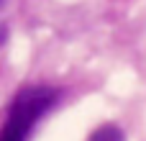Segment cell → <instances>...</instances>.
Instances as JSON below:
<instances>
[{"label":"cell","mask_w":146,"mask_h":141,"mask_svg":"<svg viewBox=\"0 0 146 141\" xmlns=\"http://www.w3.org/2000/svg\"><path fill=\"white\" fill-rule=\"evenodd\" d=\"M59 90L46 85H31L18 90L8 108V118L0 128V141H28L36 123L56 105Z\"/></svg>","instance_id":"cell-1"},{"label":"cell","mask_w":146,"mask_h":141,"mask_svg":"<svg viewBox=\"0 0 146 141\" xmlns=\"http://www.w3.org/2000/svg\"><path fill=\"white\" fill-rule=\"evenodd\" d=\"M90 141H123V134H121V128H115V126H100Z\"/></svg>","instance_id":"cell-2"}]
</instances>
